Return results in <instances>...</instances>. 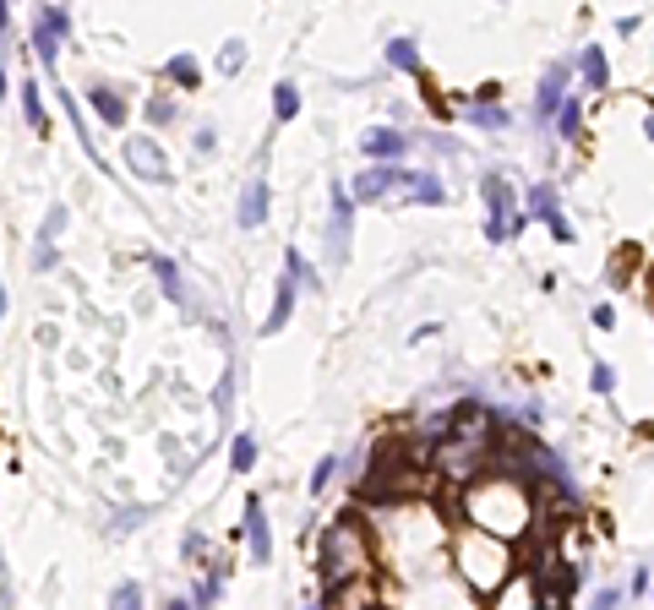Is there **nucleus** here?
Returning a JSON list of instances; mask_svg holds the SVG:
<instances>
[{"label": "nucleus", "instance_id": "obj_1", "mask_svg": "<svg viewBox=\"0 0 654 610\" xmlns=\"http://www.w3.org/2000/svg\"><path fill=\"white\" fill-rule=\"evenodd\" d=\"M464 513H469V524H480V529H491V535H502V540H518V535L535 529V502H529V491H524L518 475H491V480H480V485L464 496Z\"/></svg>", "mask_w": 654, "mask_h": 610}, {"label": "nucleus", "instance_id": "obj_2", "mask_svg": "<svg viewBox=\"0 0 654 610\" xmlns=\"http://www.w3.org/2000/svg\"><path fill=\"white\" fill-rule=\"evenodd\" d=\"M458 567H464V578H469L475 595H497V589L508 584V573H513V540H502V535L469 524V529L458 535Z\"/></svg>", "mask_w": 654, "mask_h": 610}, {"label": "nucleus", "instance_id": "obj_3", "mask_svg": "<svg viewBox=\"0 0 654 610\" xmlns=\"http://www.w3.org/2000/svg\"><path fill=\"white\" fill-rule=\"evenodd\" d=\"M322 567H327V589H338V584L371 573V545H360V529H355V524H338V529L327 535Z\"/></svg>", "mask_w": 654, "mask_h": 610}, {"label": "nucleus", "instance_id": "obj_4", "mask_svg": "<svg viewBox=\"0 0 654 610\" xmlns=\"http://www.w3.org/2000/svg\"><path fill=\"white\" fill-rule=\"evenodd\" d=\"M71 33V16L60 11V5H44L38 11V27H33V49H38V60L55 71V60H60V38Z\"/></svg>", "mask_w": 654, "mask_h": 610}, {"label": "nucleus", "instance_id": "obj_5", "mask_svg": "<svg viewBox=\"0 0 654 610\" xmlns=\"http://www.w3.org/2000/svg\"><path fill=\"white\" fill-rule=\"evenodd\" d=\"M393 185H404V169H398V164H377V169H366V175L355 180V202H377V196H387Z\"/></svg>", "mask_w": 654, "mask_h": 610}, {"label": "nucleus", "instance_id": "obj_6", "mask_svg": "<svg viewBox=\"0 0 654 610\" xmlns=\"http://www.w3.org/2000/svg\"><path fill=\"white\" fill-rule=\"evenodd\" d=\"M562 104H568V65H551V76H546L540 93H535V115H540V120H557Z\"/></svg>", "mask_w": 654, "mask_h": 610}, {"label": "nucleus", "instance_id": "obj_7", "mask_svg": "<svg viewBox=\"0 0 654 610\" xmlns=\"http://www.w3.org/2000/svg\"><path fill=\"white\" fill-rule=\"evenodd\" d=\"M529 218H546L557 240H573V229H568V218L557 213V185H535V191H529Z\"/></svg>", "mask_w": 654, "mask_h": 610}, {"label": "nucleus", "instance_id": "obj_8", "mask_svg": "<svg viewBox=\"0 0 654 610\" xmlns=\"http://www.w3.org/2000/svg\"><path fill=\"white\" fill-rule=\"evenodd\" d=\"M579 71H584V87H589V93H606V87H611V60H606L600 44H589V49L579 55Z\"/></svg>", "mask_w": 654, "mask_h": 610}, {"label": "nucleus", "instance_id": "obj_9", "mask_svg": "<svg viewBox=\"0 0 654 610\" xmlns=\"http://www.w3.org/2000/svg\"><path fill=\"white\" fill-rule=\"evenodd\" d=\"M126 158L136 164V175H142V180H169V164H164V153H158L153 142H142V136H136V142L126 147Z\"/></svg>", "mask_w": 654, "mask_h": 610}, {"label": "nucleus", "instance_id": "obj_10", "mask_svg": "<svg viewBox=\"0 0 654 610\" xmlns=\"http://www.w3.org/2000/svg\"><path fill=\"white\" fill-rule=\"evenodd\" d=\"M349 218H355V196H349V191H333V262H344V245H349Z\"/></svg>", "mask_w": 654, "mask_h": 610}, {"label": "nucleus", "instance_id": "obj_11", "mask_svg": "<svg viewBox=\"0 0 654 610\" xmlns=\"http://www.w3.org/2000/svg\"><path fill=\"white\" fill-rule=\"evenodd\" d=\"M246 540H251V562H267L273 545H267V518H262V502L251 496L246 502Z\"/></svg>", "mask_w": 654, "mask_h": 610}, {"label": "nucleus", "instance_id": "obj_12", "mask_svg": "<svg viewBox=\"0 0 654 610\" xmlns=\"http://www.w3.org/2000/svg\"><path fill=\"white\" fill-rule=\"evenodd\" d=\"M295 284H300V273H284V278H278V305H273V316L262 322V333H267V338H273V333L295 316Z\"/></svg>", "mask_w": 654, "mask_h": 610}, {"label": "nucleus", "instance_id": "obj_13", "mask_svg": "<svg viewBox=\"0 0 654 610\" xmlns=\"http://www.w3.org/2000/svg\"><path fill=\"white\" fill-rule=\"evenodd\" d=\"M262 218H267V185H262V180H251V185H246V196H240V224H246V229H257Z\"/></svg>", "mask_w": 654, "mask_h": 610}, {"label": "nucleus", "instance_id": "obj_14", "mask_svg": "<svg viewBox=\"0 0 654 610\" xmlns=\"http://www.w3.org/2000/svg\"><path fill=\"white\" fill-rule=\"evenodd\" d=\"M387 65L393 71H420V44L415 38H387Z\"/></svg>", "mask_w": 654, "mask_h": 610}, {"label": "nucleus", "instance_id": "obj_15", "mask_svg": "<svg viewBox=\"0 0 654 610\" xmlns=\"http://www.w3.org/2000/svg\"><path fill=\"white\" fill-rule=\"evenodd\" d=\"M366 153H371V158H398V153H404V131H371V136H366Z\"/></svg>", "mask_w": 654, "mask_h": 610}, {"label": "nucleus", "instance_id": "obj_16", "mask_svg": "<svg viewBox=\"0 0 654 610\" xmlns=\"http://www.w3.org/2000/svg\"><path fill=\"white\" fill-rule=\"evenodd\" d=\"M273 115H278V120H295V115H300V93H295V82H278V87H273Z\"/></svg>", "mask_w": 654, "mask_h": 610}, {"label": "nucleus", "instance_id": "obj_17", "mask_svg": "<svg viewBox=\"0 0 654 610\" xmlns=\"http://www.w3.org/2000/svg\"><path fill=\"white\" fill-rule=\"evenodd\" d=\"M93 109H98L109 125H120V120H126V104H120V93H109V87H98V93H93Z\"/></svg>", "mask_w": 654, "mask_h": 610}, {"label": "nucleus", "instance_id": "obj_18", "mask_svg": "<svg viewBox=\"0 0 654 610\" xmlns=\"http://www.w3.org/2000/svg\"><path fill=\"white\" fill-rule=\"evenodd\" d=\"M153 273H158V284L169 289V300H186V289H180V273H175V262H169V256H153Z\"/></svg>", "mask_w": 654, "mask_h": 610}, {"label": "nucleus", "instance_id": "obj_19", "mask_svg": "<svg viewBox=\"0 0 654 610\" xmlns=\"http://www.w3.org/2000/svg\"><path fill=\"white\" fill-rule=\"evenodd\" d=\"M229 464H235V475H251V464H257V442H251V436H235Z\"/></svg>", "mask_w": 654, "mask_h": 610}, {"label": "nucleus", "instance_id": "obj_20", "mask_svg": "<svg viewBox=\"0 0 654 610\" xmlns=\"http://www.w3.org/2000/svg\"><path fill=\"white\" fill-rule=\"evenodd\" d=\"M22 104H27V125L44 131V104H38V87H33V82H22Z\"/></svg>", "mask_w": 654, "mask_h": 610}, {"label": "nucleus", "instance_id": "obj_21", "mask_svg": "<svg viewBox=\"0 0 654 610\" xmlns=\"http://www.w3.org/2000/svg\"><path fill=\"white\" fill-rule=\"evenodd\" d=\"M469 120H475L480 131H497V125H508V109H491V104H480V109H469Z\"/></svg>", "mask_w": 654, "mask_h": 610}, {"label": "nucleus", "instance_id": "obj_22", "mask_svg": "<svg viewBox=\"0 0 654 610\" xmlns=\"http://www.w3.org/2000/svg\"><path fill=\"white\" fill-rule=\"evenodd\" d=\"M557 131H562V136H579V131H584V115H579V104H562V109H557Z\"/></svg>", "mask_w": 654, "mask_h": 610}, {"label": "nucleus", "instance_id": "obj_23", "mask_svg": "<svg viewBox=\"0 0 654 610\" xmlns=\"http://www.w3.org/2000/svg\"><path fill=\"white\" fill-rule=\"evenodd\" d=\"M333 475H338V458H322V464H317V475H311V496H322V491L333 485Z\"/></svg>", "mask_w": 654, "mask_h": 610}, {"label": "nucleus", "instance_id": "obj_24", "mask_svg": "<svg viewBox=\"0 0 654 610\" xmlns=\"http://www.w3.org/2000/svg\"><path fill=\"white\" fill-rule=\"evenodd\" d=\"M611 387H617V371H611V365H595V393H600V398H606V393H611Z\"/></svg>", "mask_w": 654, "mask_h": 610}, {"label": "nucleus", "instance_id": "obj_25", "mask_svg": "<svg viewBox=\"0 0 654 610\" xmlns=\"http://www.w3.org/2000/svg\"><path fill=\"white\" fill-rule=\"evenodd\" d=\"M0 316H5V289H0Z\"/></svg>", "mask_w": 654, "mask_h": 610}, {"label": "nucleus", "instance_id": "obj_26", "mask_svg": "<svg viewBox=\"0 0 654 610\" xmlns=\"http://www.w3.org/2000/svg\"><path fill=\"white\" fill-rule=\"evenodd\" d=\"M0 98H5V71H0Z\"/></svg>", "mask_w": 654, "mask_h": 610}, {"label": "nucleus", "instance_id": "obj_27", "mask_svg": "<svg viewBox=\"0 0 654 610\" xmlns=\"http://www.w3.org/2000/svg\"><path fill=\"white\" fill-rule=\"evenodd\" d=\"M649 142H654V115H649Z\"/></svg>", "mask_w": 654, "mask_h": 610}]
</instances>
